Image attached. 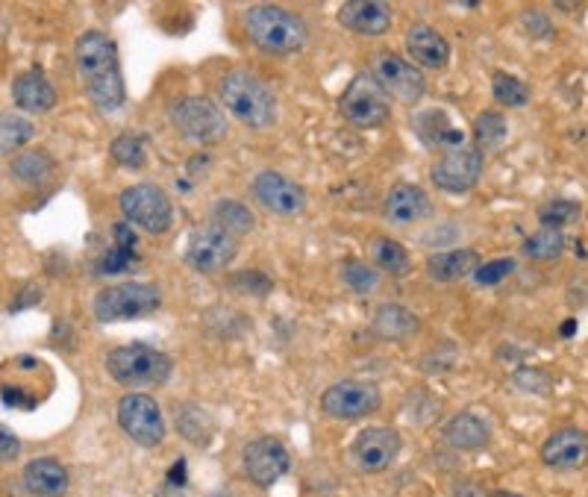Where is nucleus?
<instances>
[{"instance_id":"1","label":"nucleus","mask_w":588,"mask_h":497,"mask_svg":"<svg viewBox=\"0 0 588 497\" xmlns=\"http://www.w3.org/2000/svg\"><path fill=\"white\" fill-rule=\"evenodd\" d=\"M74 59H77V71H80L89 100L103 112L121 109L127 100V83L121 74L118 45L103 30H86L77 39Z\"/></svg>"},{"instance_id":"2","label":"nucleus","mask_w":588,"mask_h":497,"mask_svg":"<svg viewBox=\"0 0 588 497\" xmlns=\"http://www.w3.org/2000/svg\"><path fill=\"white\" fill-rule=\"evenodd\" d=\"M245 30L256 48L277 56L297 53L309 42V27L303 24V18L271 3H256L247 9Z\"/></svg>"},{"instance_id":"3","label":"nucleus","mask_w":588,"mask_h":497,"mask_svg":"<svg viewBox=\"0 0 588 497\" xmlns=\"http://www.w3.org/2000/svg\"><path fill=\"white\" fill-rule=\"evenodd\" d=\"M221 100L224 109L253 130H265L277 121V98L265 80L250 71H230L221 80Z\"/></svg>"},{"instance_id":"4","label":"nucleus","mask_w":588,"mask_h":497,"mask_svg":"<svg viewBox=\"0 0 588 497\" xmlns=\"http://www.w3.org/2000/svg\"><path fill=\"white\" fill-rule=\"evenodd\" d=\"M171 356L145 342L121 345L106 356V371L121 386H162L171 377Z\"/></svg>"},{"instance_id":"5","label":"nucleus","mask_w":588,"mask_h":497,"mask_svg":"<svg viewBox=\"0 0 588 497\" xmlns=\"http://www.w3.org/2000/svg\"><path fill=\"white\" fill-rule=\"evenodd\" d=\"M339 109H342V115L353 127L374 130V127H380V124L389 121L392 100H389V92L377 83L374 74L362 71V74H356L347 83L344 95L339 98Z\"/></svg>"},{"instance_id":"6","label":"nucleus","mask_w":588,"mask_h":497,"mask_svg":"<svg viewBox=\"0 0 588 497\" xmlns=\"http://www.w3.org/2000/svg\"><path fill=\"white\" fill-rule=\"evenodd\" d=\"M162 306V295L156 286L147 283H118L106 286L95 298V318L100 324H115V321H133L147 318Z\"/></svg>"},{"instance_id":"7","label":"nucleus","mask_w":588,"mask_h":497,"mask_svg":"<svg viewBox=\"0 0 588 497\" xmlns=\"http://www.w3.org/2000/svg\"><path fill=\"white\" fill-rule=\"evenodd\" d=\"M171 121L183 139L197 145H218L227 136V118L218 103L203 95H189L171 106Z\"/></svg>"},{"instance_id":"8","label":"nucleus","mask_w":588,"mask_h":497,"mask_svg":"<svg viewBox=\"0 0 588 497\" xmlns=\"http://www.w3.org/2000/svg\"><path fill=\"white\" fill-rule=\"evenodd\" d=\"M118 206L127 218V224H136L147 233H168L171 224H174V206H171V198L153 186V183H139V186H130L121 192L118 198Z\"/></svg>"},{"instance_id":"9","label":"nucleus","mask_w":588,"mask_h":497,"mask_svg":"<svg viewBox=\"0 0 588 497\" xmlns=\"http://www.w3.org/2000/svg\"><path fill=\"white\" fill-rule=\"evenodd\" d=\"M118 424L142 448H159L165 442V421L150 395H124L118 403Z\"/></svg>"},{"instance_id":"10","label":"nucleus","mask_w":588,"mask_h":497,"mask_svg":"<svg viewBox=\"0 0 588 497\" xmlns=\"http://www.w3.org/2000/svg\"><path fill=\"white\" fill-rule=\"evenodd\" d=\"M236 253H239V239L236 236H230L227 230H221L215 224H203L189 236L186 262L195 271L218 274V271H224L236 259Z\"/></svg>"},{"instance_id":"11","label":"nucleus","mask_w":588,"mask_h":497,"mask_svg":"<svg viewBox=\"0 0 588 497\" xmlns=\"http://www.w3.org/2000/svg\"><path fill=\"white\" fill-rule=\"evenodd\" d=\"M380 389L362 380H342L333 383L324 395H321V409L330 418H342V421H356V418H368L380 409Z\"/></svg>"},{"instance_id":"12","label":"nucleus","mask_w":588,"mask_h":497,"mask_svg":"<svg viewBox=\"0 0 588 497\" xmlns=\"http://www.w3.org/2000/svg\"><path fill=\"white\" fill-rule=\"evenodd\" d=\"M374 77L389 92V98H397L400 103L412 106L427 95V83H424V74L418 71V65L406 62L397 53H377L374 56Z\"/></svg>"},{"instance_id":"13","label":"nucleus","mask_w":588,"mask_h":497,"mask_svg":"<svg viewBox=\"0 0 588 497\" xmlns=\"http://www.w3.org/2000/svg\"><path fill=\"white\" fill-rule=\"evenodd\" d=\"M436 189L447 195H465L471 192L480 177H483V150L480 148H462L456 153H444L430 171Z\"/></svg>"},{"instance_id":"14","label":"nucleus","mask_w":588,"mask_h":497,"mask_svg":"<svg viewBox=\"0 0 588 497\" xmlns=\"http://www.w3.org/2000/svg\"><path fill=\"white\" fill-rule=\"evenodd\" d=\"M245 462V474L250 483H256L259 489L274 486L277 480H283L292 468V456L277 439H256L250 442L242 453Z\"/></svg>"},{"instance_id":"15","label":"nucleus","mask_w":588,"mask_h":497,"mask_svg":"<svg viewBox=\"0 0 588 497\" xmlns=\"http://www.w3.org/2000/svg\"><path fill=\"white\" fill-rule=\"evenodd\" d=\"M253 195L268 212L283 215V218L300 215L306 209V192L280 171H262L253 180Z\"/></svg>"},{"instance_id":"16","label":"nucleus","mask_w":588,"mask_h":497,"mask_svg":"<svg viewBox=\"0 0 588 497\" xmlns=\"http://www.w3.org/2000/svg\"><path fill=\"white\" fill-rule=\"evenodd\" d=\"M541 462L550 471H583L588 465V433L580 427H562L541 445Z\"/></svg>"},{"instance_id":"17","label":"nucleus","mask_w":588,"mask_h":497,"mask_svg":"<svg viewBox=\"0 0 588 497\" xmlns=\"http://www.w3.org/2000/svg\"><path fill=\"white\" fill-rule=\"evenodd\" d=\"M400 453V436L392 427H368L356 436L353 456L365 474H380L392 465Z\"/></svg>"},{"instance_id":"18","label":"nucleus","mask_w":588,"mask_h":497,"mask_svg":"<svg viewBox=\"0 0 588 497\" xmlns=\"http://www.w3.org/2000/svg\"><path fill=\"white\" fill-rule=\"evenodd\" d=\"M412 127L418 139L427 148H436L441 153H456L465 148V133L450 124V115L444 109H424L412 118Z\"/></svg>"},{"instance_id":"19","label":"nucleus","mask_w":588,"mask_h":497,"mask_svg":"<svg viewBox=\"0 0 588 497\" xmlns=\"http://www.w3.org/2000/svg\"><path fill=\"white\" fill-rule=\"evenodd\" d=\"M339 21L359 36H383L392 27V9L377 0H350L339 9Z\"/></svg>"},{"instance_id":"20","label":"nucleus","mask_w":588,"mask_h":497,"mask_svg":"<svg viewBox=\"0 0 588 497\" xmlns=\"http://www.w3.org/2000/svg\"><path fill=\"white\" fill-rule=\"evenodd\" d=\"M433 215V200L418 186H394L386 198V218L394 224H418Z\"/></svg>"},{"instance_id":"21","label":"nucleus","mask_w":588,"mask_h":497,"mask_svg":"<svg viewBox=\"0 0 588 497\" xmlns=\"http://www.w3.org/2000/svg\"><path fill=\"white\" fill-rule=\"evenodd\" d=\"M24 486H27L30 495L36 497H62L68 492V486H71V477H68L62 462H56L50 456H42V459L27 462Z\"/></svg>"},{"instance_id":"22","label":"nucleus","mask_w":588,"mask_h":497,"mask_svg":"<svg viewBox=\"0 0 588 497\" xmlns=\"http://www.w3.org/2000/svg\"><path fill=\"white\" fill-rule=\"evenodd\" d=\"M477 265H480L477 250H441V253H433V256L427 259V274H430V280H436V283H456V280L471 277V274L477 271Z\"/></svg>"},{"instance_id":"23","label":"nucleus","mask_w":588,"mask_h":497,"mask_svg":"<svg viewBox=\"0 0 588 497\" xmlns=\"http://www.w3.org/2000/svg\"><path fill=\"white\" fill-rule=\"evenodd\" d=\"M406 50L412 56V62L424 65V68H444L450 59V45L444 42L439 30L418 24L406 33Z\"/></svg>"},{"instance_id":"24","label":"nucleus","mask_w":588,"mask_h":497,"mask_svg":"<svg viewBox=\"0 0 588 497\" xmlns=\"http://www.w3.org/2000/svg\"><path fill=\"white\" fill-rule=\"evenodd\" d=\"M12 98L27 112H50L56 106V89L42 71H27V74L15 77Z\"/></svg>"},{"instance_id":"25","label":"nucleus","mask_w":588,"mask_h":497,"mask_svg":"<svg viewBox=\"0 0 588 497\" xmlns=\"http://www.w3.org/2000/svg\"><path fill=\"white\" fill-rule=\"evenodd\" d=\"M489 424L474 412H459L444 427V442L456 450H480L489 445Z\"/></svg>"},{"instance_id":"26","label":"nucleus","mask_w":588,"mask_h":497,"mask_svg":"<svg viewBox=\"0 0 588 497\" xmlns=\"http://www.w3.org/2000/svg\"><path fill=\"white\" fill-rule=\"evenodd\" d=\"M418 327H421L418 318H415L406 306H400V303H386V306H380L377 315H374V321H371L374 336H380V339H386V342H403V339L415 336Z\"/></svg>"},{"instance_id":"27","label":"nucleus","mask_w":588,"mask_h":497,"mask_svg":"<svg viewBox=\"0 0 588 497\" xmlns=\"http://www.w3.org/2000/svg\"><path fill=\"white\" fill-rule=\"evenodd\" d=\"M112 239L115 245L103 253V259L98 262V274H118V271H127L130 262H133V250H136V233L130 230L127 221L115 224L112 227Z\"/></svg>"},{"instance_id":"28","label":"nucleus","mask_w":588,"mask_h":497,"mask_svg":"<svg viewBox=\"0 0 588 497\" xmlns=\"http://www.w3.org/2000/svg\"><path fill=\"white\" fill-rule=\"evenodd\" d=\"M212 224L239 239L245 233H253L256 218H253V212L247 209L245 203H239V200H218L212 206Z\"/></svg>"},{"instance_id":"29","label":"nucleus","mask_w":588,"mask_h":497,"mask_svg":"<svg viewBox=\"0 0 588 497\" xmlns=\"http://www.w3.org/2000/svg\"><path fill=\"white\" fill-rule=\"evenodd\" d=\"M9 171H12V177H18L27 186H39V183H45L50 177L53 162H50V156L45 150H24V153H18L12 159Z\"/></svg>"},{"instance_id":"30","label":"nucleus","mask_w":588,"mask_h":497,"mask_svg":"<svg viewBox=\"0 0 588 497\" xmlns=\"http://www.w3.org/2000/svg\"><path fill=\"white\" fill-rule=\"evenodd\" d=\"M521 253L533 262H556L565 253V233L562 230H547L541 227L533 236L524 239Z\"/></svg>"},{"instance_id":"31","label":"nucleus","mask_w":588,"mask_h":497,"mask_svg":"<svg viewBox=\"0 0 588 497\" xmlns=\"http://www.w3.org/2000/svg\"><path fill=\"white\" fill-rule=\"evenodd\" d=\"M491 95L500 106L506 109H521L530 103V86L524 80H518L515 74H506V71H497L491 77Z\"/></svg>"},{"instance_id":"32","label":"nucleus","mask_w":588,"mask_h":497,"mask_svg":"<svg viewBox=\"0 0 588 497\" xmlns=\"http://www.w3.org/2000/svg\"><path fill=\"white\" fill-rule=\"evenodd\" d=\"M109 153H112V159H115L121 168L139 171V168H145L147 162L145 136H142V133H121V136L109 145Z\"/></svg>"},{"instance_id":"33","label":"nucleus","mask_w":588,"mask_h":497,"mask_svg":"<svg viewBox=\"0 0 588 497\" xmlns=\"http://www.w3.org/2000/svg\"><path fill=\"white\" fill-rule=\"evenodd\" d=\"M36 136L33 121L21 115H0V156H9L12 150L24 148Z\"/></svg>"},{"instance_id":"34","label":"nucleus","mask_w":588,"mask_h":497,"mask_svg":"<svg viewBox=\"0 0 588 497\" xmlns=\"http://www.w3.org/2000/svg\"><path fill=\"white\" fill-rule=\"evenodd\" d=\"M506 136H509V124H506V118L500 112L486 109L483 115H477V121H474V139H477L480 150L500 148L506 142Z\"/></svg>"},{"instance_id":"35","label":"nucleus","mask_w":588,"mask_h":497,"mask_svg":"<svg viewBox=\"0 0 588 497\" xmlns=\"http://www.w3.org/2000/svg\"><path fill=\"white\" fill-rule=\"evenodd\" d=\"M177 430H180V436L189 439L192 445H206L209 436H212L209 418H206L197 406H189V403L177 406Z\"/></svg>"},{"instance_id":"36","label":"nucleus","mask_w":588,"mask_h":497,"mask_svg":"<svg viewBox=\"0 0 588 497\" xmlns=\"http://www.w3.org/2000/svg\"><path fill=\"white\" fill-rule=\"evenodd\" d=\"M371 256L389 274H406L409 271V253H406V248L400 242H394V239H374Z\"/></svg>"},{"instance_id":"37","label":"nucleus","mask_w":588,"mask_h":497,"mask_svg":"<svg viewBox=\"0 0 588 497\" xmlns=\"http://www.w3.org/2000/svg\"><path fill=\"white\" fill-rule=\"evenodd\" d=\"M580 203L577 200H550L539 209V224L547 230H562L568 224H574L580 218Z\"/></svg>"},{"instance_id":"38","label":"nucleus","mask_w":588,"mask_h":497,"mask_svg":"<svg viewBox=\"0 0 588 497\" xmlns=\"http://www.w3.org/2000/svg\"><path fill=\"white\" fill-rule=\"evenodd\" d=\"M339 277H342L344 286H347L350 292H356V295H368V292H374L377 283H380L377 271H374L371 265H365V262H356V259H347V262H344Z\"/></svg>"},{"instance_id":"39","label":"nucleus","mask_w":588,"mask_h":497,"mask_svg":"<svg viewBox=\"0 0 588 497\" xmlns=\"http://www.w3.org/2000/svg\"><path fill=\"white\" fill-rule=\"evenodd\" d=\"M512 383L521 389V392H530V395H550L553 389V380L544 368H530V365H521L515 374H512Z\"/></svg>"},{"instance_id":"40","label":"nucleus","mask_w":588,"mask_h":497,"mask_svg":"<svg viewBox=\"0 0 588 497\" xmlns=\"http://www.w3.org/2000/svg\"><path fill=\"white\" fill-rule=\"evenodd\" d=\"M512 271H515V259H491L486 265H477L474 280H477V286H497Z\"/></svg>"},{"instance_id":"41","label":"nucleus","mask_w":588,"mask_h":497,"mask_svg":"<svg viewBox=\"0 0 588 497\" xmlns=\"http://www.w3.org/2000/svg\"><path fill=\"white\" fill-rule=\"evenodd\" d=\"M521 24H524V30H527L533 39H550V36H553V21H550L544 12H539V9L524 12Z\"/></svg>"},{"instance_id":"42","label":"nucleus","mask_w":588,"mask_h":497,"mask_svg":"<svg viewBox=\"0 0 588 497\" xmlns=\"http://www.w3.org/2000/svg\"><path fill=\"white\" fill-rule=\"evenodd\" d=\"M236 286L242 292H253V295H265L271 289V280L259 271H245V274H236Z\"/></svg>"},{"instance_id":"43","label":"nucleus","mask_w":588,"mask_h":497,"mask_svg":"<svg viewBox=\"0 0 588 497\" xmlns=\"http://www.w3.org/2000/svg\"><path fill=\"white\" fill-rule=\"evenodd\" d=\"M18 456H21V442H18V436L0 424V462H12V459H18Z\"/></svg>"},{"instance_id":"44","label":"nucleus","mask_w":588,"mask_h":497,"mask_svg":"<svg viewBox=\"0 0 588 497\" xmlns=\"http://www.w3.org/2000/svg\"><path fill=\"white\" fill-rule=\"evenodd\" d=\"M453 497H489L486 495V486L477 483V480H459L453 486Z\"/></svg>"},{"instance_id":"45","label":"nucleus","mask_w":588,"mask_h":497,"mask_svg":"<svg viewBox=\"0 0 588 497\" xmlns=\"http://www.w3.org/2000/svg\"><path fill=\"white\" fill-rule=\"evenodd\" d=\"M568 303H571V306H583V303H588V286L583 280L571 283V289H568Z\"/></svg>"},{"instance_id":"46","label":"nucleus","mask_w":588,"mask_h":497,"mask_svg":"<svg viewBox=\"0 0 588 497\" xmlns=\"http://www.w3.org/2000/svg\"><path fill=\"white\" fill-rule=\"evenodd\" d=\"M39 295H42V292L30 286V289H27V292L21 295V303H18V306H12V312H18V309H24V306H33L36 300H30V298H39Z\"/></svg>"},{"instance_id":"47","label":"nucleus","mask_w":588,"mask_h":497,"mask_svg":"<svg viewBox=\"0 0 588 497\" xmlns=\"http://www.w3.org/2000/svg\"><path fill=\"white\" fill-rule=\"evenodd\" d=\"M574 333H577V321H574V318H568V321L562 324V330H559V336H562V339H571Z\"/></svg>"},{"instance_id":"48","label":"nucleus","mask_w":588,"mask_h":497,"mask_svg":"<svg viewBox=\"0 0 588 497\" xmlns=\"http://www.w3.org/2000/svg\"><path fill=\"white\" fill-rule=\"evenodd\" d=\"M494 497H524V495H518V492H497Z\"/></svg>"}]
</instances>
